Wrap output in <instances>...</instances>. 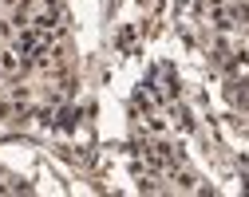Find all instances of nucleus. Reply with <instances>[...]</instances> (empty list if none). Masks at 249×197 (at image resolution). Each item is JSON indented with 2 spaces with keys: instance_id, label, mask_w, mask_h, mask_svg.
Wrapping results in <instances>:
<instances>
[{
  "instance_id": "f257e3e1",
  "label": "nucleus",
  "mask_w": 249,
  "mask_h": 197,
  "mask_svg": "<svg viewBox=\"0 0 249 197\" xmlns=\"http://www.w3.org/2000/svg\"><path fill=\"white\" fill-rule=\"evenodd\" d=\"M198 4H210V8H217V4H222V0H198Z\"/></svg>"
}]
</instances>
